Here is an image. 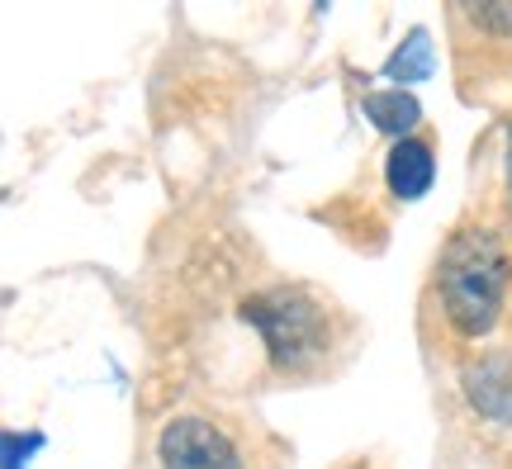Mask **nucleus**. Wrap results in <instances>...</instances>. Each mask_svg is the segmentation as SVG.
Returning a JSON list of instances; mask_svg holds the SVG:
<instances>
[{"mask_svg": "<svg viewBox=\"0 0 512 469\" xmlns=\"http://www.w3.org/2000/svg\"><path fill=\"white\" fill-rule=\"evenodd\" d=\"M441 308L460 337H484L508 299V252L484 228H460L441 252Z\"/></svg>", "mask_w": 512, "mask_h": 469, "instance_id": "nucleus-1", "label": "nucleus"}, {"mask_svg": "<svg viewBox=\"0 0 512 469\" xmlns=\"http://www.w3.org/2000/svg\"><path fill=\"white\" fill-rule=\"evenodd\" d=\"M242 318L261 332V342H266V356H271L275 370H309L323 351H328V308L313 299L309 289H266V294H256L242 304Z\"/></svg>", "mask_w": 512, "mask_h": 469, "instance_id": "nucleus-2", "label": "nucleus"}, {"mask_svg": "<svg viewBox=\"0 0 512 469\" xmlns=\"http://www.w3.org/2000/svg\"><path fill=\"white\" fill-rule=\"evenodd\" d=\"M162 469H242L238 446L204 417H176L157 441Z\"/></svg>", "mask_w": 512, "mask_h": 469, "instance_id": "nucleus-3", "label": "nucleus"}, {"mask_svg": "<svg viewBox=\"0 0 512 469\" xmlns=\"http://www.w3.org/2000/svg\"><path fill=\"white\" fill-rule=\"evenodd\" d=\"M460 389L470 398V408L489 422H512V356L489 351L460 370Z\"/></svg>", "mask_w": 512, "mask_h": 469, "instance_id": "nucleus-4", "label": "nucleus"}, {"mask_svg": "<svg viewBox=\"0 0 512 469\" xmlns=\"http://www.w3.org/2000/svg\"><path fill=\"white\" fill-rule=\"evenodd\" d=\"M432 176H437V157L432 147L418 143V138H403V143L389 147V162H384V181L399 199H422L432 190Z\"/></svg>", "mask_w": 512, "mask_h": 469, "instance_id": "nucleus-5", "label": "nucleus"}, {"mask_svg": "<svg viewBox=\"0 0 512 469\" xmlns=\"http://www.w3.org/2000/svg\"><path fill=\"white\" fill-rule=\"evenodd\" d=\"M366 119L380 128V133H394V138L403 143V133H408V128H418L422 105L408 91H399V86H394V91L366 95Z\"/></svg>", "mask_w": 512, "mask_h": 469, "instance_id": "nucleus-6", "label": "nucleus"}, {"mask_svg": "<svg viewBox=\"0 0 512 469\" xmlns=\"http://www.w3.org/2000/svg\"><path fill=\"white\" fill-rule=\"evenodd\" d=\"M384 76H389V81H399V91H403V81H422V76H432V38L422 34V29H413V34L394 48V57L384 62Z\"/></svg>", "mask_w": 512, "mask_h": 469, "instance_id": "nucleus-7", "label": "nucleus"}, {"mask_svg": "<svg viewBox=\"0 0 512 469\" xmlns=\"http://www.w3.org/2000/svg\"><path fill=\"white\" fill-rule=\"evenodd\" d=\"M34 451V446H43V436H19V432H5V469H19V451Z\"/></svg>", "mask_w": 512, "mask_h": 469, "instance_id": "nucleus-8", "label": "nucleus"}, {"mask_svg": "<svg viewBox=\"0 0 512 469\" xmlns=\"http://www.w3.org/2000/svg\"><path fill=\"white\" fill-rule=\"evenodd\" d=\"M508 195H512V152H508Z\"/></svg>", "mask_w": 512, "mask_h": 469, "instance_id": "nucleus-9", "label": "nucleus"}]
</instances>
